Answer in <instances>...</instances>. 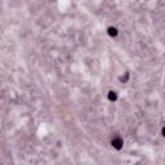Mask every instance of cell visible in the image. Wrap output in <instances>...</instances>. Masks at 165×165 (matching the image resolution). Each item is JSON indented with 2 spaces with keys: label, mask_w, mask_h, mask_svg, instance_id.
Returning a JSON list of instances; mask_svg holds the SVG:
<instances>
[{
  "label": "cell",
  "mask_w": 165,
  "mask_h": 165,
  "mask_svg": "<svg viewBox=\"0 0 165 165\" xmlns=\"http://www.w3.org/2000/svg\"><path fill=\"white\" fill-rule=\"evenodd\" d=\"M111 145L116 148V150H121L122 148V145H124V142H122V139L120 138V137H115V138H112V141H111Z\"/></svg>",
  "instance_id": "1"
},
{
  "label": "cell",
  "mask_w": 165,
  "mask_h": 165,
  "mask_svg": "<svg viewBox=\"0 0 165 165\" xmlns=\"http://www.w3.org/2000/svg\"><path fill=\"white\" fill-rule=\"evenodd\" d=\"M108 35L110 36H117V30L115 27H110L108 29Z\"/></svg>",
  "instance_id": "2"
},
{
  "label": "cell",
  "mask_w": 165,
  "mask_h": 165,
  "mask_svg": "<svg viewBox=\"0 0 165 165\" xmlns=\"http://www.w3.org/2000/svg\"><path fill=\"white\" fill-rule=\"evenodd\" d=\"M116 98H117V95H116L115 92H108V99L110 101H116Z\"/></svg>",
  "instance_id": "3"
},
{
  "label": "cell",
  "mask_w": 165,
  "mask_h": 165,
  "mask_svg": "<svg viewBox=\"0 0 165 165\" xmlns=\"http://www.w3.org/2000/svg\"><path fill=\"white\" fill-rule=\"evenodd\" d=\"M128 77H129V74L127 72V74H125V77H124V76H122V77H120V80H121V81L124 82V81H127V80H128Z\"/></svg>",
  "instance_id": "4"
},
{
  "label": "cell",
  "mask_w": 165,
  "mask_h": 165,
  "mask_svg": "<svg viewBox=\"0 0 165 165\" xmlns=\"http://www.w3.org/2000/svg\"><path fill=\"white\" fill-rule=\"evenodd\" d=\"M162 135L165 137V128H162Z\"/></svg>",
  "instance_id": "5"
}]
</instances>
